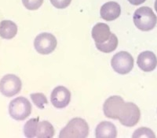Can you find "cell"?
Here are the masks:
<instances>
[{"instance_id":"e0dca14e","label":"cell","mask_w":157,"mask_h":138,"mask_svg":"<svg viewBox=\"0 0 157 138\" xmlns=\"http://www.w3.org/2000/svg\"><path fill=\"white\" fill-rule=\"evenodd\" d=\"M39 118H31L28 121L24 126V133L25 136L29 138L36 137V131H37Z\"/></svg>"},{"instance_id":"277c9868","label":"cell","mask_w":157,"mask_h":138,"mask_svg":"<svg viewBox=\"0 0 157 138\" xmlns=\"http://www.w3.org/2000/svg\"><path fill=\"white\" fill-rule=\"evenodd\" d=\"M141 112L138 107L133 103H125L120 111L119 121L123 126L132 127L140 120Z\"/></svg>"},{"instance_id":"603a6c76","label":"cell","mask_w":157,"mask_h":138,"mask_svg":"<svg viewBox=\"0 0 157 138\" xmlns=\"http://www.w3.org/2000/svg\"><path fill=\"white\" fill-rule=\"evenodd\" d=\"M155 10L157 12V0H155Z\"/></svg>"},{"instance_id":"2e32d148","label":"cell","mask_w":157,"mask_h":138,"mask_svg":"<svg viewBox=\"0 0 157 138\" xmlns=\"http://www.w3.org/2000/svg\"><path fill=\"white\" fill-rule=\"evenodd\" d=\"M118 46L117 36L112 33L107 41L102 43H96V47L100 51L104 53H110L114 51Z\"/></svg>"},{"instance_id":"8992f818","label":"cell","mask_w":157,"mask_h":138,"mask_svg":"<svg viewBox=\"0 0 157 138\" xmlns=\"http://www.w3.org/2000/svg\"><path fill=\"white\" fill-rule=\"evenodd\" d=\"M21 79L14 74H6L0 81V92L6 97L16 95L21 90Z\"/></svg>"},{"instance_id":"7c38bea8","label":"cell","mask_w":157,"mask_h":138,"mask_svg":"<svg viewBox=\"0 0 157 138\" xmlns=\"http://www.w3.org/2000/svg\"><path fill=\"white\" fill-rule=\"evenodd\" d=\"M110 28L105 23H98L92 29V37L96 43H105L111 36Z\"/></svg>"},{"instance_id":"52a82bcc","label":"cell","mask_w":157,"mask_h":138,"mask_svg":"<svg viewBox=\"0 0 157 138\" xmlns=\"http://www.w3.org/2000/svg\"><path fill=\"white\" fill-rule=\"evenodd\" d=\"M57 39L54 35L48 32H43L35 39L34 47L36 51L42 55H49L55 50Z\"/></svg>"},{"instance_id":"9c48e42d","label":"cell","mask_w":157,"mask_h":138,"mask_svg":"<svg viewBox=\"0 0 157 138\" xmlns=\"http://www.w3.org/2000/svg\"><path fill=\"white\" fill-rule=\"evenodd\" d=\"M50 99L52 104L56 108H64L68 106L71 100V92L65 87L57 86L52 91Z\"/></svg>"},{"instance_id":"8fae6325","label":"cell","mask_w":157,"mask_h":138,"mask_svg":"<svg viewBox=\"0 0 157 138\" xmlns=\"http://www.w3.org/2000/svg\"><path fill=\"white\" fill-rule=\"evenodd\" d=\"M101 17L104 20L111 22L120 17L121 14V7L116 2H109L104 4L101 8Z\"/></svg>"},{"instance_id":"d6986e66","label":"cell","mask_w":157,"mask_h":138,"mask_svg":"<svg viewBox=\"0 0 157 138\" xmlns=\"http://www.w3.org/2000/svg\"><path fill=\"white\" fill-rule=\"evenodd\" d=\"M133 137L139 138V137H155V135L153 133V131L146 127H141L135 130L133 134Z\"/></svg>"},{"instance_id":"6da1fadb","label":"cell","mask_w":157,"mask_h":138,"mask_svg":"<svg viewBox=\"0 0 157 138\" xmlns=\"http://www.w3.org/2000/svg\"><path fill=\"white\" fill-rule=\"evenodd\" d=\"M133 18L136 27L144 32L153 29L157 23L156 16L152 10L148 6L138 8L134 13Z\"/></svg>"},{"instance_id":"ba28073f","label":"cell","mask_w":157,"mask_h":138,"mask_svg":"<svg viewBox=\"0 0 157 138\" xmlns=\"http://www.w3.org/2000/svg\"><path fill=\"white\" fill-rule=\"evenodd\" d=\"M124 104L125 102L123 100V99L120 96L113 95L109 97L104 104V114L107 118L118 119Z\"/></svg>"},{"instance_id":"5b68a950","label":"cell","mask_w":157,"mask_h":138,"mask_svg":"<svg viewBox=\"0 0 157 138\" xmlns=\"http://www.w3.org/2000/svg\"><path fill=\"white\" fill-rule=\"evenodd\" d=\"M111 64L116 73L120 74H127L132 70L134 62L132 55L130 53L127 51H120L113 56Z\"/></svg>"},{"instance_id":"ffe728a7","label":"cell","mask_w":157,"mask_h":138,"mask_svg":"<svg viewBox=\"0 0 157 138\" xmlns=\"http://www.w3.org/2000/svg\"><path fill=\"white\" fill-rule=\"evenodd\" d=\"M25 8L30 10H36L42 6L43 0H22Z\"/></svg>"},{"instance_id":"30bf717a","label":"cell","mask_w":157,"mask_h":138,"mask_svg":"<svg viewBox=\"0 0 157 138\" xmlns=\"http://www.w3.org/2000/svg\"><path fill=\"white\" fill-rule=\"evenodd\" d=\"M137 66L145 72H151L157 66V58L152 51H143L137 57Z\"/></svg>"},{"instance_id":"7a4b0ae2","label":"cell","mask_w":157,"mask_h":138,"mask_svg":"<svg viewBox=\"0 0 157 138\" xmlns=\"http://www.w3.org/2000/svg\"><path fill=\"white\" fill-rule=\"evenodd\" d=\"M89 133V126L86 121L80 118L71 119L67 126L60 132V137H86Z\"/></svg>"},{"instance_id":"ac0fdd59","label":"cell","mask_w":157,"mask_h":138,"mask_svg":"<svg viewBox=\"0 0 157 138\" xmlns=\"http://www.w3.org/2000/svg\"><path fill=\"white\" fill-rule=\"evenodd\" d=\"M31 99L37 108L40 109L44 108L45 104H47V99L43 93H32L31 94Z\"/></svg>"},{"instance_id":"3957f363","label":"cell","mask_w":157,"mask_h":138,"mask_svg":"<svg viewBox=\"0 0 157 138\" xmlns=\"http://www.w3.org/2000/svg\"><path fill=\"white\" fill-rule=\"evenodd\" d=\"M32 104L25 97H17L13 99L9 105V114L17 121H23L31 115Z\"/></svg>"},{"instance_id":"9a60e30c","label":"cell","mask_w":157,"mask_h":138,"mask_svg":"<svg viewBox=\"0 0 157 138\" xmlns=\"http://www.w3.org/2000/svg\"><path fill=\"white\" fill-rule=\"evenodd\" d=\"M54 129L52 124L47 121H42L38 124L36 137L50 138L54 136Z\"/></svg>"},{"instance_id":"5bb4252c","label":"cell","mask_w":157,"mask_h":138,"mask_svg":"<svg viewBox=\"0 0 157 138\" xmlns=\"http://www.w3.org/2000/svg\"><path fill=\"white\" fill-rule=\"evenodd\" d=\"M17 33V26L10 20H4L0 22V36L2 39H11Z\"/></svg>"},{"instance_id":"7402d4cb","label":"cell","mask_w":157,"mask_h":138,"mask_svg":"<svg viewBox=\"0 0 157 138\" xmlns=\"http://www.w3.org/2000/svg\"><path fill=\"white\" fill-rule=\"evenodd\" d=\"M130 4H132V5L134 6H138L141 5V4L144 3V2L146 1V0H128Z\"/></svg>"},{"instance_id":"4fadbf2b","label":"cell","mask_w":157,"mask_h":138,"mask_svg":"<svg viewBox=\"0 0 157 138\" xmlns=\"http://www.w3.org/2000/svg\"><path fill=\"white\" fill-rule=\"evenodd\" d=\"M117 135V130L114 124L110 122H101L95 129V136L98 138H113Z\"/></svg>"},{"instance_id":"44dd1931","label":"cell","mask_w":157,"mask_h":138,"mask_svg":"<svg viewBox=\"0 0 157 138\" xmlns=\"http://www.w3.org/2000/svg\"><path fill=\"white\" fill-rule=\"evenodd\" d=\"M71 2V0H50L52 5L57 9H64L68 7Z\"/></svg>"}]
</instances>
